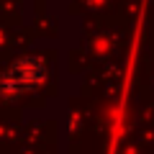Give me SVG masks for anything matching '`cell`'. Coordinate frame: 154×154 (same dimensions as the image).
<instances>
[{"instance_id":"obj_1","label":"cell","mask_w":154,"mask_h":154,"mask_svg":"<svg viewBox=\"0 0 154 154\" xmlns=\"http://www.w3.org/2000/svg\"><path fill=\"white\" fill-rule=\"evenodd\" d=\"M46 64L38 57H21L0 75V98L16 100L23 90H33L44 82Z\"/></svg>"}]
</instances>
